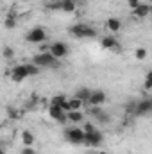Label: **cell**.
<instances>
[{"label": "cell", "mask_w": 152, "mask_h": 154, "mask_svg": "<svg viewBox=\"0 0 152 154\" xmlns=\"http://www.w3.org/2000/svg\"><path fill=\"white\" fill-rule=\"evenodd\" d=\"M31 63L38 65L39 68H41V66H47V68H50V66H52V68H57V66H59V59H56L50 52H39V54H36Z\"/></svg>", "instance_id": "cell-1"}, {"label": "cell", "mask_w": 152, "mask_h": 154, "mask_svg": "<svg viewBox=\"0 0 152 154\" xmlns=\"http://www.w3.org/2000/svg\"><path fill=\"white\" fill-rule=\"evenodd\" d=\"M70 34L75 38H93L97 32H95V29H91L86 23H75L70 27Z\"/></svg>", "instance_id": "cell-2"}, {"label": "cell", "mask_w": 152, "mask_h": 154, "mask_svg": "<svg viewBox=\"0 0 152 154\" xmlns=\"http://www.w3.org/2000/svg\"><path fill=\"white\" fill-rule=\"evenodd\" d=\"M65 138L74 143V145H82L84 143V131L82 127H70V129H65Z\"/></svg>", "instance_id": "cell-3"}, {"label": "cell", "mask_w": 152, "mask_h": 154, "mask_svg": "<svg viewBox=\"0 0 152 154\" xmlns=\"http://www.w3.org/2000/svg\"><path fill=\"white\" fill-rule=\"evenodd\" d=\"M48 52L56 57V59H63V57H66L68 56V47H66V43H63V41H54V43H50L48 45Z\"/></svg>", "instance_id": "cell-4"}, {"label": "cell", "mask_w": 152, "mask_h": 154, "mask_svg": "<svg viewBox=\"0 0 152 154\" xmlns=\"http://www.w3.org/2000/svg\"><path fill=\"white\" fill-rule=\"evenodd\" d=\"M47 39V31L43 29V27H32L27 34H25V41H29V43H43Z\"/></svg>", "instance_id": "cell-5"}, {"label": "cell", "mask_w": 152, "mask_h": 154, "mask_svg": "<svg viewBox=\"0 0 152 154\" xmlns=\"http://www.w3.org/2000/svg\"><path fill=\"white\" fill-rule=\"evenodd\" d=\"M102 140H104V136L99 129H93L91 133H84V143L90 147H99L102 143Z\"/></svg>", "instance_id": "cell-6"}, {"label": "cell", "mask_w": 152, "mask_h": 154, "mask_svg": "<svg viewBox=\"0 0 152 154\" xmlns=\"http://www.w3.org/2000/svg\"><path fill=\"white\" fill-rule=\"evenodd\" d=\"M134 115L136 116H147L149 113H152V99H143L134 106Z\"/></svg>", "instance_id": "cell-7"}, {"label": "cell", "mask_w": 152, "mask_h": 154, "mask_svg": "<svg viewBox=\"0 0 152 154\" xmlns=\"http://www.w3.org/2000/svg\"><path fill=\"white\" fill-rule=\"evenodd\" d=\"M11 81H14V82H23L29 74H27V66L25 65H16V66H13V70H11Z\"/></svg>", "instance_id": "cell-8"}, {"label": "cell", "mask_w": 152, "mask_h": 154, "mask_svg": "<svg viewBox=\"0 0 152 154\" xmlns=\"http://www.w3.org/2000/svg\"><path fill=\"white\" fill-rule=\"evenodd\" d=\"M106 93L102 91V90H95V91H91L90 93V97H88V104L90 106H102L104 102H106Z\"/></svg>", "instance_id": "cell-9"}, {"label": "cell", "mask_w": 152, "mask_h": 154, "mask_svg": "<svg viewBox=\"0 0 152 154\" xmlns=\"http://www.w3.org/2000/svg\"><path fill=\"white\" fill-rule=\"evenodd\" d=\"M100 47L108 48V50H118L120 43H118V39L114 38L113 34H108V36H104V38L100 39Z\"/></svg>", "instance_id": "cell-10"}, {"label": "cell", "mask_w": 152, "mask_h": 154, "mask_svg": "<svg viewBox=\"0 0 152 154\" xmlns=\"http://www.w3.org/2000/svg\"><path fill=\"white\" fill-rule=\"evenodd\" d=\"M150 14V5L149 4H138L134 9H132V16L138 18V20H143Z\"/></svg>", "instance_id": "cell-11"}, {"label": "cell", "mask_w": 152, "mask_h": 154, "mask_svg": "<svg viewBox=\"0 0 152 154\" xmlns=\"http://www.w3.org/2000/svg\"><path fill=\"white\" fill-rule=\"evenodd\" d=\"M48 115L52 116V120H56V122H66V113L59 108V106H48Z\"/></svg>", "instance_id": "cell-12"}, {"label": "cell", "mask_w": 152, "mask_h": 154, "mask_svg": "<svg viewBox=\"0 0 152 154\" xmlns=\"http://www.w3.org/2000/svg\"><path fill=\"white\" fill-rule=\"evenodd\" d=\"M106 29L109 31V32H118L120 29H122V22L118 20V18H108L106 20Z\"/></svg>", "instance_id": "cell-13"}, {"label": "cell", "mask_w": 152, "mask_h": 154, "mask_svg": "<svg viewBox=\"0 0 152 154\" xmlns=\"http://www.w3.org/2000/svg\"><path fill=\"white\" fill-rule=\"evenodd\" d=\"M59 9L65 13H74L77 9L75 0H59Z\"/></svg>", "instance_id": "cell-14"}, {"label": "cell", "mask_w": 152, "mask_h": 154, "mask_svg": "<svg viewBox=\"0 0 152 154\" xmlns=\"http://www.w3.org/2000/svg\"><path fill=\"white\" fill-rule=\"evenodd\" d=\"M22 143H23V147H32L34 145V134L29 129L22 131Z\"/></svg>", "instance_id": "cell-15"}, {"label": "cell", "mask_w": 152, "mask_h": 154, "mask_svg": "<svg viewBox=\"0 0 152 154\" xmlns=\"http://www.w3.org/2000/svg\"><path fill=\"white\" fill-rule=\"evenodd\" d=\"M66 120H68V122H74V124H79V122L84 120V115L81 113V109H79V111H68V113H66Z\"/></svg>", "instance_id": "cell-16"}, {"label": "cell", "mask_w": 152, "mask_h": 154, "mask_svg": "<svg viewBox=\"0 0 152 154\" xmlns=\"http://www.w3.org/2000/svg\"><path fill=\"white\" fill-rule=\"evenodd\" d=\"M82 106H84V102H82L81 99H77V97L68 99V108H70V111H79Z\"/></svg>", "instance_id": "cell-17"}, {"label": "cell", "mask_w": 152, "mask_h": 154, "mask_svg": "<svg viewBox=\"0 0 152 154\" xmlns=\"http://www.w3.org/2000/svg\"><path fill=\"white\" fill-rule=\"evenodd\" d=\"M90 93H91V90H88V88H79L75 93L77 99H81L82 102H88V97H90Z\"/></svg>", "instance_id": "cell-18"}, {"label": "cell", "mask_w": 152, "mask_h": 154, "mask_svg": "<svg viewBox=\"0 0 152 154\" xmlns=\"http://www.w3.org/2000/svg\"><path fill=\"white\" fill-rule=\"evenodd\" d=\"M4 27H5V29H14V27H16V18H14V14H7V16H5Z\"/></svg>", "instance_id": "cell-19"}, {"label": "cell", "mask_w": 152, "mask_h": 154, "mask_svg": "<svg viewBox=\"0 0 152 154\" xmlns=\"http://www.w3.org/2000/svg\"><path fill=\"white\" fill-rule=\"evenodd\" d=\"M25 66H27V74H29V77H34V75L39 74L38 65H34V63H25Z\"/></svg>", "instance_id": "cell-20"}, {"label": "cell", "mask_w": 152, "mask_h": 154, "mask_svg": "<svg viewBox=\"0 0 152 154\" xmlns=\"http://www.w3.org/2000/svg\"><path fill=\"white\" fill-rule=\"evenodd\" d=\"M2 56H4V59L11 61V59L14 57V48H13V47H4V48H2Z\"/></svg>", "instance_id": "cell-21"}, {"label": "cell", "mask_w": 152, "mask_h": 154, "mask_svg": "<svg viewBox=\"0 0 152 154\" xmlns=\"http://www.w3.org/2000/svg\"><path fill=\"white\" fill-rule=\"evenodd\" d=\"M134 57H136L138 61H143V59L147 57V48H145V47H138V48L134 50Z\"/></svg>", "instance_id": "cell-22"}, {"label": "cell", "mask_w": 152, "mask_h": 154, "mask_svg": "<svg viewBox=\"0 0 152 154\" xmlns=\"http://www.w3.org/2000/svg\"><path fill=\"white\" fill-rule=\"evenodd\" d=\"M65 100H66V97H65V95H56V97H52L50 104H52V106H59V108H61V104H63Z\"/></svg>", "instance_id": "cell-23"}, {"label": "cell", "mask_w": 152, "mask_h": 154, "mask_svg": "<svg viewBox=\"0 0 152 154\" xmlns=\"http://www.w3.org/2000/svg\"><path fill=\"white\" fill-rule=\"evenodd\" d=\"M95 120H97V122H100V124H108V122H109V115H108V113H104V111H100L99 115H95Z\"/></svg>", "instance_id": "cell-24"}, {"label": "cell", "mask_w": 152, "mask_h": 154, "mask_svg": "<svg viewBox=\"0 0 152 154\" xmlns=\"http://www.w3.org/2000/svg\"><path fill=\"white\" fill-rule=\"evenodd\" d=\"M150 88H152V74L147 72V75H145V90L150 91Z\"/></svg>", "instance_id": "cell-25"}, {"label": "cell", "mask_w": 152, "mask_h": 154, "mask_svg": "<svg viewBox=\"0 0 152 154\" xmlns=\"http://www.w3.org/2000/svg\"><path fill=\"white\" fill-rule=\"evenodd\" d=\"M7 115H9V118H11V120H14V118L18 116L16 109H14V106H7Z\"/></svg>", "instance_id": "cell-26"}, {"label": "cell", "mask_w": 152, "mask_h": 154, "mask_svg": "<svg viewBox=\"0 0 152 154\" xmlns=\"http://www.w3.org/2000/svg\"><path fill=\"white\" fill-rule=\"evenodd\" d=\"M93 129H95V125H93V124H90V122H86V124L82 125V131H84V133H91Z\"/></svg>", "instance_id": "cell-27"}, {"label": "cell", "mask_w": 152, "mask_h": 154, "mask_svg": "<svg viewBox=\"0 0 152 154\" xmlns=\"http://www.w3.org/2000/svg\"><path fill=\"white\" fill-rule=\"evenodd\" d=\"M22 154H38V151H34L32 147H23L22 149Z\"/></svg>", "instance_id": "cell-28"}, {"label": "cell", "mask_w": 152, "mask_h": 154, "mask_svg": "<svg viewBox=\"0 0 152 154\" xmlns=\"http://www.w3.org/2000/svg\"><path fill=\"white\" fill-rule=\"evenodd\" d=\"M138 4H141V0H127V5H129L131 9H134Z\"/></svg>", "instance_id": "cell-29"}, {"label": "cell", "mask_w": 152, "mask_h": 154, "mask_svg": "<svg viewBox=\"0 0 152 154\" xmlns=\"http://www.w3.org/2000/svg\"><path fill=\"white\" fill-rule=\"evenodd\" d=\"M47 7H48V9H59V2H52V4H48Z\"/></svg>", "instance_id": "cell-30"}, {"label": "cell", "mask_w": 152, "mask_h": 154, "mask_svg": "<svg viewBox=\"0 0 152 154\" xmlns=\"http://www.w3.org/2000/svg\"><path fill=\"white\" fill-rule=\"evenodd\" d=\"M97 154H108V152H106V151H99Z\"/></svg>", "instance_id": "cell-31"}, {"label": "cell", "mask_w": 152, "mask_h": 154, "mask_svg": "<svg viewBox=\"0 0 152 154\" xmlns=\"http://www.w3.org/2000/svg\"><path fill=\"white\" fill-rule=\"evenodd\" d=\"M0 154H5V152H4V149H2V147H0Z\"/></svg>", "instance_id": "cell-32"}, {"label": "cell", "mask_w": 152, "mask_h": 154, "mask_svg": "<svg viewBox=\"0 0 152 154\" xmlns=\"http://www.w3.org/2000/svg\"><path fill=\"white\" fill-rule=\"evenodd\" d=\"M23 2H29V0H23Z\"/></svg>", "instance_id": "cell-33"}, {"label": "cell", "mask_w": 152, "mask_h": 154, "mask_svg": "<svg viewBox=\"0 0 152 154\" xmlns=\"http://www.w3.org/2000/svg\"><path fill=\"white\" fill-rule=\"evenodd\" d=\"M0 118H2V113H0Z\"/></svg>", "instance_id": "cell-34"}]
</instances>
